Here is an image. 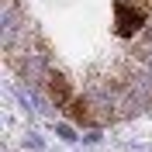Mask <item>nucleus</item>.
<instances>
[{"label":"nucleus","mask_w":152,"mask_h":152,"mask_svg":"<svg viewBox=\"0 0 152 152\" xmlns=\"http://www.w3.org/2000/svg\"><path fill=\"white\" fill-rule=\"evenodd\" d=\"M145 24V14L138 4H128V0H118L114 4V31L121 38H135Z\"/></svg>","instance_id":"f257e3e1"},{"label":"nucleus","mask_w":152,"mask_h":152,"mask_svg":"<svg viewBox=\"0 0 152 152\" xmlns=\"http://www.w3.org/2000/svg\"><path fill=\"white\" fill-rule=\"evenodd\" d=\"M138 4H142V7H149V10H152V0H138Z\"/></svg>","instance_id":"7ed1b4c3"},{"label":"nucleus","mask_w":152,"mask_h":152,"mask_svg":"<svg viewBox=\"0 0 152 152\" xmlns=\"http://www.w3.org/2000/svg\"><path fill=\"white\" fill-rule=\"evenodd\" d=\"M59 135H62V138H66V142H73V138H76V135H73V132H69L66 124H59Z\"/></svg>","instance_id":"f03ea898"}]
</instances>
